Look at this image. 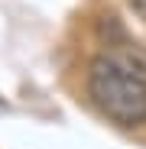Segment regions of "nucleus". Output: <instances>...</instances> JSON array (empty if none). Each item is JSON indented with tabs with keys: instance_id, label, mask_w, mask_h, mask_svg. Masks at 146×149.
I'll return each mask as SVG.
<instances>
[{
	"instance_id": "obj_1",
	"label": "nucleus",
	"mask_w": 146,
	"mask_h": 149,
	"mask_svg": "<svg viewBox=\"0 0 146 149\" xmlns=\"http://www.w3.org/2000/svg\"><path fill=\"white\" fill-rule=\"evenodd\" d=\"M88 97L117 127L146 123V58L136 49L107 45L88 65Z\"/></svg>"
},
{
	"instance_id": "obj_2",
	"label": "nucleus",
	"mask_w": 146,
	"mask_h": 149,
	"mask_svg": "<svg viewBox=\"0 0 146 149\" xmlns=\"http://www.w3.org/2000/svg\"><path fill=\"white\" fill-rule=\"evenodd\" d=\"M130 10H133L140 19H146V0H130Z\"/></svg>"
}]
</instances>
